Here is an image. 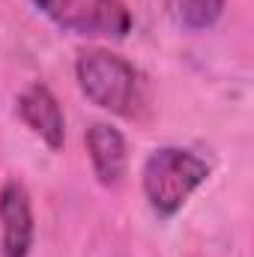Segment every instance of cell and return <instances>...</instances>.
I'll return each mask as SVG.
<instances>
[{"label":"cell","instance_id":"1","mask_svg":"<svg viewBox=\"0 0 254 257\" xmlns=\"http://www.w3.org/2000/svg\"><path fill=\"white\" fill-rule=\"evenodd\" d=\"M75 75H78L81 93L93 105H99L117 117L135 120L141 114V108L147 105V84H144L141 72L120 54H111L102 48L84 51L75 63Z\"/></svg>","mask_w":254,"mask_h":257},{"label":"cell","instance_id":"2","mask_svg":"<svg viewBox=\"0 0 254 257\" xmlns=\"http://www.w3.org/2000/svg\"><path fill=\"white\" fill-rule=\"evenodd\" d=\"M206 177H209V165L200 156L177 147L156 150L141 171L144 194L159 215H177L191 197V192L203 186Z\"/></svg>","mask_w":254,"mask_h":257},{"label":"cell","instance_id":"3","mask_svg":"<svg viewBox=\"0 0 254 257\" xmlns=\"http://www.w3.org/2000/svg\"><path fill=\"white\" fill-rule=\"evenodd\" d=\"M57 27L84 39H123L132 12L123 0H33Z\"/></svg>","mask_w":254,"mask_h":257},{"label":"cell","instance_id":"4","mask_svg":"<svg viewBox=\"0 0 254 257\" xmlns=\"http://www.w3.org/2000/svg\"><path fill=\"white\" fill-rule=\"evenodd\" d=\"M33 206L30 194L18 180L0 189V227H3V257H27L33 248Z\"/></svg>","mask_w":254,"mask_h":257},{"label":"cell","instance_id":"5","mask_svg":"<svg viewBox=\"0 0 254 257\" xmlns=\"http://www.w3.org/2000/svg\"><path fill=\"white\" fill-rule=\"evenodd\" d=\"M18 114L51 150H63L66 117L60 111V102L54 99V93L45 84H30L18 96Z\"/></svg>","mask_w":254,"mask_h":257},{"label":"cell","instance_id":"6","mask_svg":"<svg viewBox=\"0 0 254 257\" xmlns=\"http://www.w3.org/2000/svg\"><path fill=\"white\" fill-rule=\"evenodd\" d=\"M87 150L93 171L102 186H120L126 177V141L111 123H93L87 128Z\"/></svg>","mask_w":254,"mask_h":257},{"label":"cell","instance_id":"7","mask_svg":"<svg viewBox=\"0 0 254 257\" xmlns=\"http://www.w3.org/2000/svg\"><path fill=\"white\" fill-rule=\"evenodd\" d=\"M165 6L171 18L186 30H206L224 12V0H165Z\"/></svg>","mask_w":254,"mask_h":257}]
</instances>
